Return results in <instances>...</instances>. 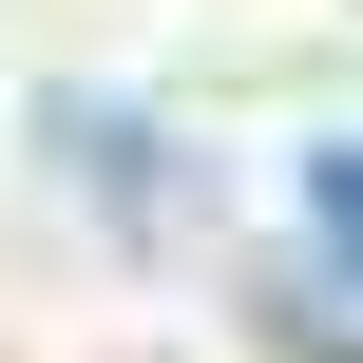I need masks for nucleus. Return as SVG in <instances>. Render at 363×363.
I'll list each match as a JSON object with an SVG mask.
<instances>
[{"mask_svg": "<svg viewBox=\"0 0 363 363\" xmlns=\"http://www.w3.org/2000/svg\"><path fill=\"white\" fill-rule=\"evenodd\" d=\"M38 134L115 191V230H134V249H153V230H191V191H211V172H191V134H153V115H115V96H38Z\"/></svg>", "mask_w": 363, "mask_h": 363, "instance_id": "obj_1", "label": "nucleus"}, {"mask_svg": "<svg viewBox=\"0 0 363 363\" xmlns=\"http://www.w3.org/2000/svg\"><path fill=\"white\" fill-rule=\"evenodd\" d=\"M306 268H325V287H363V134H325V153H306Z\"/></svg>", "mask_w": 363, "mask_h": 363, "instance_id": "obj_2", "label": "nucleus"}]
</instances>
